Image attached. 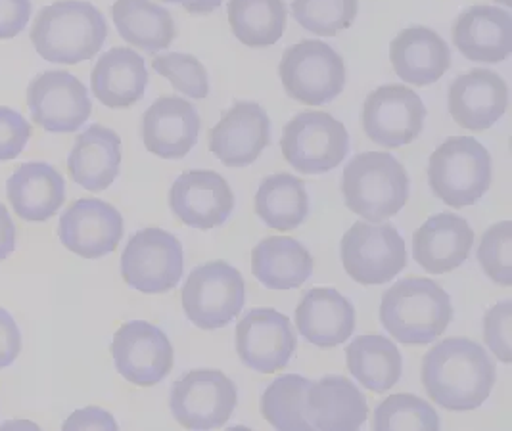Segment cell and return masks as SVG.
<instances>
[{
    "label": "cell",
    "mask_w": 512,
    "mask_h": 431,
    "mask_svg": "<svg viewBox=\"0 0 512 431\" xmlns=\"http://www.w3.org/2000/svg\"><path fill=\"white\" fill-rule=\"evenodd\" d=\"M171 4H181L190 14H211L221 6L223 0H162Z\"/></svg>",
    "instance_id": "f6af8a7d"
},
{
    "label": "cell",
    "mask_w": 512,
    "mask_h": 431,
    "mask_svg": "<svg viewBox=\"0 0 512 431\" xmlns=\"http://www.w3.org/2000/svg\"><path fill=\"white\" fill-rule=\"evenodd\" d=\"M453 318L451 297L430 278H405L382 295L380 322L405 345L438 340Z\"/></svg>",
    "instance_id": "3957f363"
},
{
    "label": "cell",
    "mask_w": 512,
    "mask_h": 431,
    "mask_svg": "<svg viewBox=\"0 0 512 431\" xmlns=\"http://www.w3.org/2000/svg\"><path fill=\"white\" fill-rule=\"evenodd\" d=\"M495 366L486 349L468 338L443 340L424 355L422 384L442 409H478L495 386Z\"/></svg>",
    "instance_id": "6da1fadb"
},
{
    "label": "cell",
    "mask_w": 512,
    "mask_h": 431,
    "mask_svg": "<svg viewBox=\"0 0 512 431\" xmlns=\"http://www.w3.org/2000/svg\"><path fill=\"white\" fill-rule=\"evenodd\" d=\"M27 108L33 123L54 135L79 131L93 114L87 87L70 71L52 69L27 87Z\"/></svg>",
    "instance_id": "7c38bea8"
},
{
    "label": "cell",
    "mask_w": 512,
    "mask_h": 431,
    "mask_svg": "<svg viewBox=\"0 0 512 431\" xmlns=\"http://www.w3.org/2000/svg\"><path fill=\"white\" fill-rule=\"evenodd\" d=\"M373 428L376 431L440 430V416L417 395L396 393L374 409Z\"/></svg>",
    "instance_id": "e575fe53"
},
{
    "label": "cell",
    "mask_w": 512,
    "mask_h": 431,
    "mask_svg": "<svg viewBox=\"0 0 512 431\" xmlns=\"http://www.w3.org/2000/svg\"><path fill=\"white\" fill-rule=\"evenodd\" d=\"M238 403L233 380L221 370H192L171 387L173 418L187 430H215L229 422Z\"/></svg>",
    "instance_id": "8fae6325"
},
{
    "label": "cell",
    "mask_w": 512,
    "mask_h": 431,
    "mask_svg": "<svg viewBox=\"0 0 512 431\" xmlns=\"http://www.w3.org/2000/svg\"><path fill=\"white\" fill-rule=\"evenodd\" d=\"M148 87L146 62L127 46L102 54L91 73V89L100 104L112 110H127L142 100Z\"/></svg>",
    "instance_id": "484cf974"
},
{
    "label": "cell",
    "mask_w": 512,
    "mask_h": 431,
    "mask_svg": "<svg viewBox=\"0 0 512 431\" xmlns=\"http://www.w3.org/2000/svg\"><path fill=\"white\" fill-rule=\"evenodd\" d=\"M6 196L20 219L43 223L66 202V181L50 163L27 161L6 182Z\"/></svg>",
    "instance_id": "d4e9b609"
},
{
    "label": "cell",
    "mask_w": 512,
    "mask_h": 431,
    "mask_svg": "<svg viewBox=\"0 0 512 431\" xmlns=\"http://www.w3.org/2000/svg\"><path fill=\"white\" fill-rule=\"evenodd\" d=\"M152 68L165 77L177 91L194 100H204L210 94L208 71L196 56L183 52L163 54L152 60Z\"/></svg>",
    "instance_id": "8d00e7d4"
},
{
    "label": "cell",
    "mask_w": 512,
    "mask_h": 431,
    "mask_svg": "<svg viewBox=\"0 0 512 431\" xmlns=\"http://www.w3.org/2000/svg\"><path fill=\"white\" fill-rule=\"evenodd\" d=\"M453 43L470 62H505L512 52V16L497 6H472L457 18Z\"/></svg>",
    "instance_id": "7402d4cb"
},
{
    "label": "cell",
    "mask_w": 512,
    "mask_h": 431,
    "mask_svg": "<svg viewBox=\"0 0 512 431\" xmlns=\"http://www.w3.org/2000/svg\"><path fill=\"white\" fill-rule=\"evenodd\" d=\"M367 397L344 376H325L309 384L305 418L311 430L355 431L367 422Z\"/></svg>",
    "instance_id": "44dd1931"
},
{
    "label": "cell",
    "mask_w": 512,
    "mask_h": 431,
    "mask_svg": "<svg viewBox=\"0 0 512 431\" xmlns=\"http://www.w3.org/2000/svg\"><path fill=\"white\" fill-rule=\"evenodd\" d=\"M22 353V332L14 317L0 307V370L16 363Z\"/></svg>",
    "instance_id": "b9f144b4"
},
{
    "label": "cell",
    "mask_w": 512,
    "mask_h": 431,
    "mask_svg": "<svg viewBox=\"0 0 512 431\" xmlns=\"http://www.w3.org/2000/svg\"><path fill=\"white\" fill-rule=\"evenodd\" d=\"M296 326L303 340L321 349L338 347L355 330V307L334 288H311L296 307Z\"/></svg>",
    "instance_id": "cb8c5ba5"
},
{
    "label": "cell",
    "mask_w": 512,
    "mask_h": 431,
    "mask_svg": "<svg viewBox=\"0 0 512 431\" xmlns=\"http://www.w3.org/2000/svg\"><path fill=\"white\" fill-rule=\"evenodd\" d=\"M342 194L353 213L382 223L409 202V175L390 152H363L344 169Z\"/></svg>",
    "instance_id": "277c9868"
},
{
    "label": "cell",
    "mask_w": 512,
    "mask_h": 431,
    "mask_svg": "<svg viewBox=\"0 0 512 431\" xmlns=\"http://www.w3.org/2000/svg\"><path fill=\"white\" fill-rule=\"evenodd\" d=\"M284 91L305 106H325L346 87L342 56L323 41H302L290 46L279 64Z\"/></svg>",
    "instance_id": "8992f818"
},
{
    "label": "cell",
    "mask_w": 512,
    "mask_h": 431,
    "mask_svg": "<svg viewBox=\"0 0 512 431\" xmlns=\"http://www.w3.org/2000/svg\"><path fill=\"white\" fill-rule=\"evenodd\" d=\"M20 426H27V428H33V430H39V426H35V424H31V422H8V424H4L2 428H20Z\"/></svg>",
    "instance_id": "bcb514c9"
},
{
    "label": "cell",
    "mask_w": 512,
    "mask_h": 431,
    "mask_svg": "<svg viewBox=\"0 0 512 431\" xmlns=\"http://www.w3.org/2000/svg\"><path fill=\"white\" fill-rule=\"evenodd\" d=\"M227 14L234 37L252 48L273 46L286 31L284 0H229Z\"/></svg>",
    "instance_id": "d6a6232c"
},
{
    "label": "cell",
    "mask_w": 512,
    "mask_h": 431,
    "mask_svg": "<svg viewBox=\"0 0 512 431\" xmlns=\"http://www.w3.org/2000/svg\"><path fill=\"white\" fill-rule=\"evenodd\" d=\"M33 14L31 0H0V39H14L25 31Z\"/></svg>",
    "instance_id": "60d3db41"
},
{
    "label": "cell",
    "mask_w": 512,
    "mask_h": 431,
    "mask_svg": "<svg viewBox=\"0 0 512 431\" xmlns=\"http://www.w3.org/2000/svg\"><path fill=\"white\" fill-rule=\"evenodd\" d=\"M512 301H501L493 305L484 317V340L489 351L501 361L511 364Z\"/></svg>",
    "instance_id": "f35d334b"
},
{
    "label": "cell",
    "mask_w": 512,
    "mask_h": 431,
    "mask_svg": "<svg viewBox=\"0 0 512 431\" xmlns=\"http://www.w3.org/2000/svg\"><path fill=\"white\" fill-rule=\"evenodd\" d=\"M478 261L489 280L509 288L512 284V223L501 221L482 234Z\"/></svg>",
    "instance_id": "74e56055"
},
{
    "label": "cell",
    "mask_w": 512,
    "mask_h": 431,
    "mask_svg": "<svg viewBox=\"0 0 512 431\" xmlns=\"http://www.w3.org/2000/svg\"><path fill=\"white\" fill-rule=\"evenodd\" d=\"M116 418L108 410L100 407H87L75 410L70 418L64 422L62 430H112L116 431Z\"/></svg>",
    "instance_id": "7bdbcfd3"
},
{
    "label": "cell",
    "mask_w": 512,
    "mask_h": 431,
    "mask_svg": "<svg viewBox=\"0 0 512 431\" xmlns=\"http://www.w3.org/2000/svg\"><path fill=\"white\" fill-rule=\"evenodd\" d=\"M173 215L190 228L223 227L234 211V194L225 177L215 171H187L169 190Z\"/></svg>",
    "instance_id": "e0dca14e"
},
{
    "label": "cell",
    "mask_w": 512,
    "mask_h": 431,
    "mask_svg": "<svg viewBox=\"0 0 512 431\" xmlns=\"http://www.w3.org/2000/svg\"><path fill=\"white\" fill-rule=\"evenodd\" d=\"M16 230L10 211L0 202V261H6L16 251Z\"/></svg>",
    "instance_id": "ee69618b"
},
{
    "label": "cell",
    "mask_w": 512,
    "mask_h": 431,
    "mask_svg": "<svg viewBox=\"0 0 512 431\" xmlns=\"http://www.w3.org/2000/svg\"><path fill=\"white\" fill-rule=\"evenodd\" d=\"M236 353L259 374H275L296 353L290 318L275 309H252L236 326Z\"/></svg>",
    "instance_id": "2e32d148"
},
{
    "label": "cell",
    "mask_w": 512,
    "mask_h": 431,
    "mask_svg": "<svg viewBox=\"0 0 512 431\" xmlns=\"http://www.w3.org/2000/svg\"><path fill=\"white\" fill-rule=\"evenodd\" d=\"M33 135L31 123L12 108L0 106V161L16 159Z\"/></svg>",
    "instance_id": "ab89813d"
},
{
    "label": "cell",
    "mask_w": 512,
    "mask_h": 431,
    "mask_svg": "<svg viewBox=\"0 0 512 431\" xmlns=\"http://www.w3.org/2000/svg\"><path fill=\"white\" fill-rule=\"evenodd\" d=\"M244 299V278L227 261H210L196 267L183 286L185 315L202 330L229 326L240 315Z\"/></svg>",
    "instance_id": "ba28073f"
},
{
    "label": "cell",
    "mask_w": 512,
    "mask_h": 431,
    "mask_svg": "<svg viewBox=\"0 0 512 431\" xmlns=\"http://www.w3.org/2000/svg\"><path fill=\"white\" fill-rule=\"evenodd\" d=\"M196 106L177 96L158 98L142 115V142L146 150L163 159L187 158L200 135Z\"/></svg>",
    "instance_id": "ffe728a7"
},
{
    "label": "cell",
    "mask_w": 512,
    "mask_h": 431,
    "mask_svg": "<svg viewBox=\"0 0 512 431\" xmlns=\"http://www.w3.org/2000/svg\"><path fill=\"white\" fill-rule=\"evenodd\" d=\"M121 167V138L104 125H91L79 137L68 156L71 179L89 192L110 188Z\"/></svg>",
    "instance_id": "83f0119b"
},
{
    "label": "cell",
    "mask_w": 512,
    "mask_h": 431,
    "mask_svg": "<svg viewBox=\"0 0 512 431\" xmlns=\"http://www.w3.org/2000/svg\"><path fill=\"white\" fill-rule=\"evenodd\" d=\"M359 0H294L292 16L305 31L319 37H336L355 22Z\"/></svg>",
    "instance_id": "d590c367"
},
{
    "label": "cell",
    "mask_w": 512,
    "mask_h": 431,
    "mask_svg": "<svg viewBox=\"0 0 512 431\" xmlns=\"http://www.w3.org/2000/svg\"><path fill=\"white\" fill-rule=\"evenodd\" d=\"M426 108L419 94L405 85H384L371 92L363 106L367 137L384 148H401L422 133Z\"/></svg>",
    "instance_id": "5bb4252c"
},
{
    "label": "cell",
    "mask_w": 512,
    "mask_h": 431,
    "mask_svg": "<svg viewBox=\"0 0 512 431\" xmlns=\"http://www.w3.org/2000/svg\"><path fill=\"white\" fill-rule=\"evenodd\" d=\"M256 213L273 230H296L309 215L305 182L288 173L267 177L257 188Z\"/></svg>",
    "instance_id": "1f68e13d"
},
{
    "label": "cell",
    "mask_w": 512,
    "mask_h": 431,
    "mask_svg": "<svg viewBox=\"0 0 512 431\" xmlns=\"http://www.w3.org/2000/svg\"><path fill=\"white\" fill-rule=\"evenodd\" d=\"M29 37L43 60L75 66L93 60L102 50L108 23L87 0H56L39 10Z\"/></svg>",
    "instance_id": "7a4b0ae2"
},
{
    "label": "cell",
    "mask_w": 512,
    "mask_h": 431,
    "mask_svg": "<svg viewBox=\"0 0 512 431\" xmlns=\"http://www.w3.org/2000/svg\"><path fill=\"white\" fill-rule=\"evenodd\" d=\"M497 2H501V4H505V6H512V0H497Z\"/></svg>",
    "instance_id": "7dc6e473"
},
{
    "label": "cell",
    "mask_w": 512,
    "mask_h": 431,
    "mask_svg": "<svg viewBox=\"0 0 512 431\" xmlns=\"http://www.w3.org/2000/svg\"><path fill=\"white\" fill-rule=\"evenodd\" d=\"M185 271L181 240L163 228L139 230L121 255V276L140 294L171 292Z\"/></svg>",
    "instance_id": "9c48e42d"
},
{
    "label": "cell",
    "mask_w": 512,
    "mask_h": 431,
    "mask_svg": "<svg viewBox=\"0 0 512 431\" xmlns=\"http://www.w3.org/2000/svg\"><path fill=\"white\" fill-rule=\"evenodd\" d=\"M271 144V119L256 102H236L211 129L210 150L227 167H248Z\"/></svg>",
    "instance_id": "ac0fdd59"
},
{
    "label": "cell",
    "mask_w": 512,
    "mask_h": 431,
    "mask_svg": "<svg viewBox=\"0 0 512 431\" xmlns=\"http://www.w3.org/2000/svg\"><path fill=\"white\" fill-rule=\"evenodd\" d=\"M346 273L363 286H380L407 267L405 240L392 225L355 223L340 242Z\"/></svg>",
    "instance_id": "30bf717a"
},
{
    "label": "cell",
    "mask_w": 512,
    "mask_h": 431,
    "mask_svg": "<svg viewBox=\"0 0 512 431\" xmlns=\"http://www.w3.org/2000/svg\"><path fill=\"white\" fill-rule=\"evenodd\" d=\"M252 271L269 290H296L311 278L313 257L298 240L271 236L254 248Z\"/></svg>",
    "instance_id": "f1b7e54d"
},
{
    "label": "cell",
    "mask_w": 512,
    "mask_h": 431,
    "mask_svg": "<svg viewBox=\"0 0 512 431\" xmlns=\"http://www.w3.org/2000/svg\"><path fill=\"white\" fill-rule=\"evenodd\" d=\"M390 60L399 79L415 87L440 81L451 66V50L430 27L403 29L390 48Z\"/></svg>",
    "instance_id": "4316f807"
},
{
    "label": "cell",
    "mask_w": 512,
    "mask_h": 431,
    "mask_svg": "<svg viewBox=\"0 0 512 431\" xmlns=\"http://www.w3.org/2000/svg\"><path fill=\"white\" fill-rule=\"evenodd\" d=\"M509 106V87L495 71L472 69L459 75L447 92L455 123L468 131L491 129Z\"/></svg>",
    "instance_id": "d6986e66"
},
{
    "label": "cell",
    "mask_w": 512,
    "mask_h": 431,
    "mask_svg": "<svg viewBox=\"0 0 512 431\" xmlns=\"http://www.w3.org/2000/svg\"><path fill=\"white\" fill-rule=\"evenodd\" d=\"M280 150L303 175H323L348 158L350 135L344 123L326 112H303L284 127Z\"/></svg>",
    "instance_id": "52a82bcc"
},
{
    "label": "cell",
    "mask_w": 512,
    "mask_h": 431,
    "mask_svg": "<svg viewBox=\"0 0 512 431\" xmlns=\"http://www.w3.org/2000/svg\"><path fill=\"white\" fill-rule=\"evenodd\" d=\"M309 380L298 374H284L271 382L261 395V414L275 428L282 431H309L305 418V397Z\"/></svg>",
    "instance_id": "836d02e7"
},
{
    "label": "cell",
    "mask_w": 512,
    "mask_h": 431,
    "mask_svg": "<svg viewBox=\"0 0 512 431\" xmlns=\"http://www.w3.org/2000/svg\"><path fill=\"white\" fill-rule=\"evenodd\" d=\"M116 370L133 386L152 387L173 370L175 353L165 332L146 320L125 322L112 340Z\"/></svg>",
    "instance_id": "4fadbf2b"
},
{
    "label": "cell",
    "mask_w": 512,
    "mask_h": 431,
    "mask_svg": "<svg viewBox=\"0 0 512 431\" xmlns=\"http://www.w3.org/2000/svg\"><path fill=\"white\" fill-rule=\"evenodd\" d=\"M348 370L361 386L384 393L396 386L403 372V357L396 343L384 336H359L346 349Z\"/></svg>",
    "instance_id": "4dcf8cb0"
},
{
    "label": "cell",
    "mask_w": 512,
    "mask_h": 431,
    "mask_svg": "<svg viewBox=\"0 0 512 431\" xmlns=\"http://www.w3.org/2000/svg\"><path fill=\"white\" fill-rule=\"evenodd\" d=\"M112 18L125 43L150 54L169 48L177 35L169 10L152 0H116Z\"/></svg>",
    "instance_id": "f546056e"
},
{
    "label": "cell",
    "mask_w": 512,
    "mask_h": 431,
    "mask_svg": "<svg viewBox=\"0 0 512 431\" xmlns=\"http://www.w3.org/2000/svg\"><path fill=\"white\" fill-rule=\"evenodd\" d=\"M62 246L83 259L114 253L123 238V215L98 198H81L64 211L58 223Z\"/></svg>",
    "instance_id": "9a60e30c"
},
{
    "label": "cell",
    "mask_w": 512,
    "mask_h": 431,
    "mask_svg": "<svg viewBox=\"0 0 512 431\" xmlns=\"http://www.w3.org/2000/svg\"><path fill=\"white\" fill-rule=\"evenodd\" d=\"M428 182L443 204L463 209L478 204L491 184L488 148L472 137H451L430 156Z\"/></svg>",
    "instance_id": "5b68a950"
},
{
    "label": "cell",
    "mask_w": 512,
    "mask_h": 431,
    "mask_svg": "<svg viewBox=\"0 0 512 431\" xmlns=\"http://www.w3.org/2000/svg\"><path fill=\"white\" fill-rule=\"evenodd\" d=\"M474 246V230L468 221L453 213L432 215L413 234V255L430 274H445L459 269Z\"/></svg>",
    "instance_id": "603a6c76"
}]
</instances>
